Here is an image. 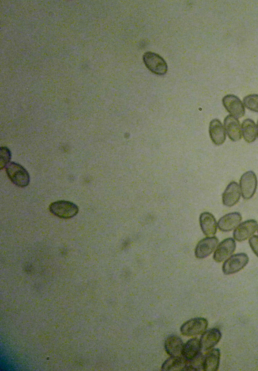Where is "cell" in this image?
<instances>
[{"label": "cell", "instance_id": "obj_17", "mask_svg": "<svg viewBox=\"0 0 258 371\" xmlns=\"http://www.w3.org/2000/svg\"><path fill=\"white\" fill-rule=\"evenodd\" d=\"M183 345L181 339L175 335H169L164 342L165 350L170 356H181Z\"/></svg>", "mask_w": 258, "mask_h": 371}, {"label": "cell", "instance_id": "obj_8", "mask_svg": "<svg viewBox=\"0 0 258 371\" xmlns=\"http://www.w3.org/2000/svg\"><path fill=\"white\" fill-rule=\"evenodd\" d=\"M222 103L230 115L236 118H240L244 115V105L237 96L233 94L227 95L223 98Z\"/></svg>", "mask_w": 258, "mask_h": 371}, {"label": "cell", "instance_id": "obj_3", "mask_svg": "<svg viewBox=\"0 0 258 371\" xmlns=\"http://www.w3.org/2000/svg\"><path fill=\"white\" fill-rule=\"evenodd\" d=\"M248 261V256L244 253L231 255L224 262L222 271L225 275L236 273L246 266Z\"/></svg>", "mask_w": 258, "mask_h": 371}, {"label": "cell", "instance_id": "obj_22", "mask_svg": "<svg viewBox=\"0 0 258 371\" xmlns=\"http://www.w3.org/2000/svg\"><path fill=\"white\" fill-rule=\"evenodd\" d=\"M243 102L247 109L258 112V94H252L244 97Z\"/></svg>", "mask_w": 258, "mask_h": 371}, {"label": "cell", "instance_id": "obj_20", "mask_svg": "<svg viewBox=\"0 0 258 371\" xmlns=\"http://www.w3.org/2000/svg\"><path fill=\"white\" fill-rule=\"evenodd\" d=\"M188 361L182 356H170L162 364V370H185Z\"/></svg>", "mask_w": 258, "mask_h": 371}, {"label": "cell", "instance_id": "obj_23", "mask_svg": "<svg viewBox=\"0 0 258 371\" xmlns=\"http://www.w3.org/2000/svg\"><path fill=\"white\" fill-rule=\"evenodd\" d=\"M1 169H2L10 162L11 158L10 150L6 147H1Z\"/></svg>", "mask_w": 258, "mask_h": 371}, {"label": "cell", "instance_id": "obj_6", "mask_svg": "<svg viewBox=\"0 0 258 371\" xmlns=\"http://www.w3.org/2000/svg\"><path fill=\"white\" fill-rule=\"evenodd\" d=\"M143 58L145 66L151 72L159 75L166 74L167 65L160 55L149 51L144 53Z\"/></svg>", "mask_w": 258, "mask_h": 371}, {"label": "cell", "instance_id": "obj_2", "mask_svg": "<svg viewBox=\"0 0 258 371\" xmlns=\"http://www.w3.org/2000/svg\"><path fill=\"white\" fill-rule=\"evenodd\" d=\"M50 212L62 219H70L75 216L79 212L78 206L68 201H57L52 203L49 207Z\"/></svg>", "mask_w": 258, "mask_h": 371}, {"label": "cell", "instance_id": "obj_15", "mask_svg": "<svg viewBox=\"0 0 258 371\" xmlns=\"http://www.w3.org/2000/svg\"><path fill=\"white\" fill-rule=\"evenodd\" d=\"M209 132L210 138L214 144L221 145L224 143L226 138V131L218 119L215 118L211 121Z\"/></svg>", "mask_w": 258, "mask_h": 371}, {"label": "cell", "instance_id": "obj_13", "mask_svg": "<svg viewBox=\"0 0 258 371\" xmlns=\"http://www.w3.org/2000/svg\"><path fill=\"white\" fill-rule=\"evenodd\" d=\"M240 195L239 186L236 182L231 181L227 186L222 194V203L226 207H232L238 203Z\"/></svg>", "mask_w": 258, "mask_h": 371}, {"label": "cell", "instance_id": "obj_14", "mask_svg": "<svg viewBox=\"0 0 258 371\" xmlns=\"http://www.w3.org/2000/svg\"><path fill=\"white\" fill-rule=\"evenodd\" d=\"M241 220L242 216L240 213H229L220 218L217 223V226L222 231H230L239 224Z\"/></svg>", "mask_w": 258, "mask_h": 371}, {"label": "cell", "instance_id": "obj_10", "mask_svg": "<svg viewBox=\"0 0 258 371\" xmlns=\"http://www.w3.org/2000/svg\"><path fill=\"white\" fill-rule=\"evenodd\" d=\"M218 239L215 236L207 237L201 239L195 249V256L198 259H204L210 255L216 248Z\"/></svg>", "mask_w": 258, "mask_h": 371}, {"label": "cell", "instance_id": "obj_1", "mask_svg": "<svg viewBox=\"0 0 258 371\" xmlns=\"http://www.w3.org/2000/svg\"><path fill=\"white\" fill-rule=\"evenodd\" d=\"M5 168L8 177L16 186L24 188L29 184V173L21 165L14 162H10Z\"/></svg>", "mask_w": 258, "mask_h": 371}, {"label": "cell", "instance_id": "obj_4", "mask_svg": "<svg viewBox=\"0 0 258 371\" xmlns=\"http://www.w3.org/2000/svg\"><path fill=\"white\" fill-rule=\"evenodd\" d=\"M208 322L204 318H195L184 322L180 327L181 333L185 336L202 334L208 327Z\"/></svg>", "mask_w": 258, "mask_h": 371}, {"label": "cell", "instance_id": "obj_21", "mask_svg": "<svg viewBox=\"0 0 258 371\" xmlns=\"http://www.w3.org/2000/svg\"><path fill=\"white\" fill-rule=\"evenodd\" d=\"M241 133L244 140L249 143L254 142L257 136V130L254 121L251 119H244L241 124Z\"/></svg>", "mask_w": 258, "mask_h": 371}, {"label": "cell", "instance_id": "obj_19", "mask_svg": "<svg viewBox=\"0 0 258 371\" xmlns=\"http://www.w3.org/2000/svg\"><path fill=\"white\" fill-rule=\"evenodd\" d=\"M201 350L200 340L193 338L184 344L182 356L187 360L190 361L201 352Z\"/></svg>", "mask_w": 258, "mask_h": 371}, {"label": "cell", "instance_id": "obj_26", "mask_svg": "<svg viewBox=\"0 0 258 371\" xmlns=\"http://www.w3.org/2000/svg\"><path fill=\"white\" fill-rule=\"evenodd\" d=\"M257 233H258V226H257Z\"/></svg>", "mask_w": 258, "mask_h": 371}, {"label": "cell", "instance_id": "obj_12", "mask_svg": "<svg viewBox=\"0 0 258 371\" xmlns=\"http://www.w3.org/2000/svg\"><path fill=\"white\" fill-rule=\"evenodd\" d=\"M224 127L232 141L235 142L241 139V128L237 118L230 114L228 115L224 120Z\"/></svg>", "mask_w": 258, "mask_h": 371}, {"label": "cell", "instance_id": "obj_18", "mask_svg": "<svg viewBox=\"0 0 258 371\" xmlns=\"http://www.w3.org/2000/svg\"><path fill=\"white\" fill-rule=\"evenodd\" d=\"M220 360V351L218 348H212L204 356L203 370L216 371Z\"/></svg>", "mask_w": 258, "mask_h": 371}, {"label": "cell", "instance_id": "obj_11", "mask_svg": "<svg viewBox=\"0 0 258 371\" xmlns=\"http://www.w3.org/2000/svg\"><path fill=\"white\" fill-rule=\"evenodd\" d=\"M221 336L222 334L218 328L206 330L200 339L201 350L208 351L212 349L219 342Z\"/></svg>", "mask_w": 258, "mask_h": 371}, {"label": "cell", "instance_id": "obj_25", "mask_svg": "<svg viewBox=\"0 0 258 371\" xmlns=\"http://www.w3.org/2000/svg\"><path fill=\"white\" fill-rule=\"evenodd\" d=\"M257 136H258V120L257 122Z\"/></svg>", "mask_w": 258, "mask_h": 371}, {"label": "cell", "instance_id": "obj_24", "mask_svg": "<svg viewBox=\"0 0 258 371\" xmlns=\"http://www.w3.org/2000/svg\"><path fill=\"white\" fill-rule=\"evenodd\" d=\"M248 242L252 251L258 257V236H252L249 238Z\"/></svg>", "mask_w": 258, "mask_h": 371}, {"label": "cell", "instance_id": "obj_7", "mask_svg": "<svg viewBox=\"0 0 258 371\" xmlns=\"http://www.w3.org/2000/svg\"><path fill=\"white\" fill-rule=\"evenodd\" d=\"M257 226V222L254 219H249L241 223L234 230V239L238 241L247 239L255 233Z\"/></svg>", "mask_w": 258, "mask_h": 371}, {"label": "cell", "instance_id": "obj_5", "mask_svg": "<svg viewBox=\"0 0 258 371\" xmlns=\"http://www.w3.org/2000/svg\"><path fill=\"white\" fill-rule=\"evenodd\" d=\"M239 184L242 198L245 200L251 199L255 193L257 185L255 173L251 170L244 173L240 177Z\"/></svg>", "mask_w": 258, "mask_h": 371}, {"label": "cell", "instance_id": "obj_16", "mask_svg": "<svg viewBox=\"0 0 258 371\" xmlns=\"http://www.w3.org/2000/svg\"><path fill=\"white\" fill-rule=\"evenodd\" d=\"M200 224L204 234L208 237L213 236L216 233L217 223L214 215L204 212L200 216Z\"/></svg>", "mask_w": 258, "mask_h": 371}, {"label": "cell", "instance_id": "obj_9", "mask_svg": "<svg viewBox=\"0 0 258 371\" xmlns=\"http://www.w3.org/2000/svg\"><path fill=\"white\" fill-rule=\"evenodd\" d=\"M236 249V242L232 238L222 240L216 247L213 255V259L217 262H221L228 259Z\"/></svg>", "mask_w": 258, "mask_h": 371}]
</instances>
